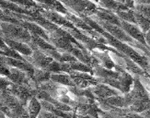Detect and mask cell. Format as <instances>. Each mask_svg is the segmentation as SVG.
Returning <instances> with one entry per match:
<instances>
[{
  "instance_id": "1",
  "label": "cell",
  "mask_w": 150,
  "mask_h": 118,
  "mask_svg": "<svg viewBox=\"0 0 150 118\" xmlns=\"http://www.w3.org/2000/svg\"><path fill=\"white\" fill-rule=\"evenodd\" d=\"M0 27L2 30L4 39L25 43H29L31 40V34L21 25L0 21Z\"/></svg>"
},
{
  "instance_id": "2",
  "label": "cell",
  "mask_w": 150,
  "mask_h": 118,
  "mask_svg": "<svg viewBox=\"0 0 150 118\" xmlns=\"http://www.w3.org/2000/svg\"><path fill=\"white\" fill-rule=\"evenodd\" d=\"M121 26H122V29L125 31L133 40L134 39V40H136L141 44H144V45L146 44V40H145V34L143 33V31L140 30L138 26L132 24V23L122 21H121Z\"/></svg>"
},
{
  "instance_id": "3",
  "label": "cell",
  "mask_w": 150,
  "mask_h": 118,
  "mask_svg": "<svg viewBox=\"0 0 150 118\" xmlns=\"http://www.w3.org/2000/svg\"><path fill=\"white\" fill-rule=\"evenodd\" d=\"M5 43H6L8 47H10L12 50L17 52L18 54L22 55L23 57L25 56H30L33 53V50L29 45V43H25L21 42H17L13 40H8V39H4Z\"/></svg>"
},
{
  "instance_id": "4",
  "label": "cell",
  "mask_w": 150,
  "mask_h": 118,
  "mask_svg": "<svg viewBox=\"0 0 150 118\" xmlns=\"http://www.w3.org/2000/svg\"><path fill=\"white\" fill-rule=\"evenodd\" d=\"M26 111H27L30 118H38L42 112L41 102L35 97L31 98L26 105Z\"/></svg>"
},
{
  "instance_id": "5",
  "label": "cell",
  "mask_w": 150,
  "mask_h": 118,
  "mask_svg": "<svg viewBox=\"0 0 150 118\" xmlns=\"http://www.w3.org/2000/svg\"><path fill=\"white\" fill-rule=\"evenodd\" d=\"M93 92L97 96L100 97L102 100L107 99V98H110V97H112V96L120 95L119 90H116L112 88H110L109 86H106V85H99V86H96L95 89L93 90Z\"/></svg>"
},
{
  "instance_id": "6",
  "label": "cell",
  "mask_w": 150,
  "mask_h": 118,
  "mask_svg": "<svg viewBox=\"0 0 150 118\" xmlns=\"http://www.w3.org/2000/svg\"><path fill=\"white\" fill-rule=\"evenodd\" d=\"M50 80L53 82L63 85V86H67V87H72L75 86L74 81L72 80V77L70 76L64 74V73H54L51 74V78Z\"/></svg>"
},
{
  "instance_id": "7",
  "label": "cell",
  "mask_w": 150,
  "mask_h": 118,
  "mask_svg": "<svg viewBox=\"0 0 150 118\" xmlns=\"http://www.w3.org/2000/svg\"><path fill=\"white\" fill-rule=\"evenodd\" d=\"M118 16L122 19V21H125L128 23H134L136 24V19H135V16H134V12L132 10H125V11H119Z\"/></svg>"
},
{
  "instance_id": "8",
  "label": "cell",
  "mask_w": 150,
  "mask_h": 118,
  "mask_svg": "<svg viewBox=\"0 0 150 118\" xmlns=\"http://www.w3.org/2000/svg\"><path fill=\"white\" fill-rule=\"evenodd\" d=\"M142 3L146 4L143 1ZM138 5L135 6V9H136V12L139 13L140 15H142L143 17H145L148 19H150V5H140L139 3H137Z\"/></svg>"
},
{
  "instance_id": "9",
  "label": "cell",
  "mask_w": 150,
  "mask_h": 118,
  "mask_svg": "<svg viewBox=\"0 0 150 118\" xmlns=\"http://www.w3.org/2000/svg\"><path fill=\"white\" fill-rule=\"evenodd\" d=\"M11 84L12 82L8 77L0 76V91H6Z\"/></svg>"
},
{
  "instance_id": "10",
  "label": "cell",
  "mask_w": 150,
  "mask_h": 118,
  "mask_svg": "<svg viewBox=\"0 0 150 118\" xmlns=\"http://www.w3.org/2000/svg\"><path fill=\"white\" fill-rule=\"evenodd\" d=\"M122 118H143V116L141 114H138L136 113H133V112H130V113H126L125 114Z\"/></svg>"
},
{
  "instance_id": "11",
  "label": "cell",
  "mask_w": 150,
  "mask_h": 118,
  "mask_svg": "<svg viewBox=\"0 0 150 118\" xmlns=\"http://www.w3.org/2000/svg\"><path fill=\"white\" fill-rule=\"evenodd\" d=\"M145 40H146V43H147L150 46V30L145 33Z\"/></svg>"
},
{
  "instance_id": "12",
  "label": "cell",
  "mask_w": 150,
  "mask_h": 118,
  "mask_svg": "<svg viewBox=\"0 0 150 118\" xmlns=\"http://www.w3.org/2000/svg\"><path fill=\"white\" fill-rule=\"evenodd\" d=\"M141 115L143 116V118H150V109L146 111L144 113H142Z\"/></svg>"
},
{
  "instance_id": "13",
  "label": "cell",
  "mask_w": 150,
  "mask_h": 118,
  "mask_svg": "<svg viewBox=\"0 0 150 118\" xmlns=\"http://www.w3.org/2000/svg\"><path fill=\"white\" fill-rule=\"evenodd\" d=\"M0 118H8V116H6L3 112H1V111H0Z\"/></svg>"
},
{
  "instance_id": "14",
  "label": "cell",
  "mask_w": 150,
  "mask_h": 118,
  "mask_svg": "<svg viewBox=\"0 0 150 118\" xmlns=\"http://www.w3.org/2000/svg\"><path fill=\"white\" fill-rule=\"evenodd\" d=\"M0 37H3V33H2V30H1V27H0Z\"/></svg>"
}]
</instances>
